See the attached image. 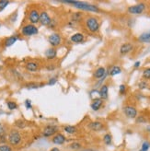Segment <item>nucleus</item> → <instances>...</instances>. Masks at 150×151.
<instances>
[{"mask_svg":"<svg viewBox=\"0 0 150 151\" xmlns=\"http://www.w3.org/2000/svg\"><path fill=\"white\" fill-rule=\"evenodd\" d=\"M63 3L65 4H69L72 6L76 7L78 9L80 10H84V11H90V12H99L100 9L99 7L95 6V5H91L87 2H82V1H63Z\"/></svg>","mask_w":150,"mask_h":151,"instance_id":"nucleus-1","label":"nucleus"},{"mask_svg":"<svg viewBox=\"0 0 150 151\" xmlns=\"http://www.w3.org/2000/svg\"><path fill=\"white\" fill-rule=\"evenodd\" d=\"M6 139H7V142H9V145H10L11 147H18L22 142L21 133L17 129H11L9 132Z\"/></svg>","mask_w":150,"mask_h":151,"instance_id":"nucleus-2","label":"nucleus"},{"mask_svg":"<svg viewBox=\"0 0 150 151\" xmlns=\"http://www.w3.org/2000/svg\"><path fill=\"white\" fill-rule=\"evenodd\" d=\"M85 24L88 29V32H90L92 33H96L99 32L100 29V22L98 19H96L95 17H88L85 20Z\"/></svg>","mask_w":150,"mask_h":151,"instance_id":"nucleus-3","label":"nucleus"},{"mask_svg":"<svg viewBox=\"0 0 150 151\" xmlns=\"http://www.w3.org/2000/svg\"><path fill=\"white\" fill-rule=\"evenodd\" d=\"M20 33L25 37L34 36L39 33V29L36 25H32L29 23V24L22 26V28L20 29Z\"/></svg>","mask_w":150,"mask_h":151,"instance_id":"nucleus-4","label":"nucleus"},{"mask_svg":"<svg viewBox=\"0 0 150 151\" xmlns=\"http://www.w3.org/2000/svg\"><path fill=\"white\" fill-rule=\"evenodd\" d=\"M28 20L29 21V24L32 25L40 23V11L36 9H32L29 10L28 14Z\"/></svg>","mask_w":150,"mask_h":151,"instance_id":"nucleus-5","label":"nucleus"},{"mask_svg":"<svg viewBox=\"0 0 150 151\" xmlns=\"http://www.w3.org/2000/svg\"><path fill=\"white\" fill-rule=\"evenodd\" d=\"M48 42L50 43V45L52 48H55L58 47L60 44L62 42V37L59 33L55 32V33H52L49 38H48Z\"/></svg>","mask_w":150,"mask_h":151,"instance_id":"nucleus-6","label":"nucleus"},{"mask_svg":"<svg viewBox=\"0 0 150 151\" xmlns=\"http://www.w3.org/2000/svg\"><path fill=\"white\" fill-rule=\"evenodd\" d=\"M59 128L56 125H46L42 130V135L44 137H51L58 133Z\"/></svg>","mask_w":150,"mask_h":151,"instance_id":"nucleus-7","label":"nucleus"},{"mask_svg":"<svg viewBox=\"0 0 150 151\" xmlns=\"http://www.w3.org/2000/svg\"><path fill=\"white\" fill-rule=\"evenodd\" d=\"M145 9H146V5L144 3H140L138 5H134V6H129L128 7V12L130 14L138 15V14L143 13Z\"/></svg>","mask_w":150,"mask_h":151,"instance_id":"nucleus-8","label":"nucleus"},{"mask_svg":"<svg viewBox=\"0 0 150 151\" xmlns=\"http://www.w3.org/2000/svg\"><path fill=\"white\" fill-rule=\"evenodd\" d=\"M51 21H52V19L49 16L48 12H46V11L40 12V23L42 25L49 27V25L51 24Z\"/></svg>","mask_w":150,"mask_h":151,"instance_id":"nucleus-9","label":"nucleus"},{"mask_svg":"<svg viewBox=\"0 0 150 151\" xmlns=\"http://www.w3.org/2000/svg\"><path fill=\"white\" fill-rule=\"evenodd\" d=\"M123 112L128 118H136L137 116L136 108L133 107V106H130V105H128V106H125L123 108Z\"/></svg>","mask_w":150,"mask_h":151,"instance_id":"nucleus-10","label":"nucleus"},{"mask_svg":"<svg viewBox=\"0 0 150 151\" xmlns=\"http://www.w3.org/2000/svg\"><path fill=\"white\" fill-rule=\"evenodd\" d=\"M65 140H66V137L63 134L57 133L56 134H55L54 137H52V142L54 143L55 145H63L64 143L65 142Z\"/></svg>","mask_w":150,"mask_h":151,"instance_id":"nucleus-11","label":"nucleus"},{"mask_svg":"<svg viewBox=\"0 0 150 151\" xmlns=\"http://www.w3.org/2000/svg\"><path fill=\"white\" fill-rule=\"evenodd\" d=\"M85 40V36L83 33H80V32H77L73 34L71 37H70V41L75 42V43H80L82 42H84Z\"/></svg>","mask_w":150,"mask_h":151,"instance_id":"nucleus-12","label":"nucleus"},{"mask_svg":"<svg viewBox=\"0 0 150 151\" xmlns=\"http://www.w3.org/2000/svg\"><path fill=\"white\" fill-rule=\"evenodd\" d=\"M44 55H45V57L48 59V60H54L56 58V55H57V51L55 48H49L45 51V52H44Z\"/></svg>","mask_w":150,"mask_h":151,"instance_id":"nucleus-13","label":"nucleus"},{"mask_svg":"<svg viewBox=\"0 0 150 151\" xmlns=\"http://www.w3.org/2000/svg\"><path fill=\"white\" fill-rule=\"evenodd\" d=\"M25 68L29 72H36L39 69V65L34 61H29L25 65Z\"/></svg>","mask_w":150,"mask_h":151,"instance_id":"nucleus-14","label":"nucleus"},{"mask_svg":"<svg viewBox=\"0 0 150 151\" xmlns=\"http://www.w3.org/2000/svg\"><path fill=\"white\" fill-rule=\"evenodd\" d=\"M19 40V37L18 35H12V36H9L6 38V40L4 42V45L6 47H10L14 43H16V42Z\"/></svg>","mask_w":150,"mask_h":151,"instance_id":"nucleus-15","label":"nucleus"},{"mask_svg":"<svg viewBox=\"0 0 150 151\" xmlns=\"http://www.w3.org/2000/svg\"><path fill=\"white\" fill-rule=\"evenodd\" d=\"M88 127L89 129L92 130V131H95V132H98V131H100L103 129V124L100 123V122H98V121H96V122H92L88 124Z\"/></svg>","mask_w":150,"mask_h":151,"instance_id":"nucleus-16","label":"nucleus"},{"mask_svg":"<svg viewBox=\"0 0 150 151\" xmlns=\"http://www.w3.org/2000/svg\"><path fill=\"white\" fill-rule=\"evenodd\" d=\"M133 44L131 42H126V43H123L121 47H120V52H121L122 55H126L130 52L132 50H133Z\"/></svg>","mask_w":150,"mask_h":151,"instance_id":"nucleus-17","label":"nucleus"},{"mask_svg":"<svg viewBox=\"0 0 150 151\" xmlns=\"http://www.w3.org/2000/svg\"><path fill=\"white\" fill-rule=\"evenodd\" d=\"M99 94H100V99L102 101L103 100H107L108 99V94H109V87L107 85H102L100 87Z\"/></svg>","mask_w":150,"mask_h":151,"instance_id":"nucleus-18","label":"nucleus"},{"mask_svg":"<svg viewBox=\"0 0 150 151\" xmlns=\"http://www.w3.org/2000/svg\"><path fill=\"white\" fill-rule=\"evenodd\" d=\"M102 104H103V101L100 99V98H99V99H94L92 101L90 107L93 111H99L100 109V107L102 106Z\"/></svg>","mask_w":150,"mask_h":151,"instance_id":"nucleus-19","label":"nucleus"},{"mask_svg":"<svg viewBox=\"0 0 150 151\" xmlns=\"http://www.w3.org/2000/svg\"><path fill=\"white\" fill-rule=\"evenodd\" d=\"M93 76H94L95 78H102L105 77V76H106V69H105L104 67H102V66L99 67V68L94 72Z\"/></svg>","mask_w":150,"mask_h":151,"instance_id":"nucleus-20","label":"nucleus"},{"mask_svg":"<svg viewBox=\"0 0 150 151\" xmlns=\"http://www.w3.org/2000/svg\"><path fill=\"white\" fill-rule=\"evenodd\" d=\"M138 41L141 42H150V29L146 32H143L139 37Z\"/></svg>","mask_w":150,"mask_h":151,"instance_id":"nucleus-21","label":"nucleus"},{"mask_svg":"<svg viewBox=\"0 0 150 151\" xmlns=\"http://www.w3.org/2000/svg\"><path fill=\"white\" fill-rule=\"evenodd\" d=\"M64 130L66 134H74L78 132L77 127L74 125H66L64 127Z\"/></svg>","mask_w":150,"mask_h":151,"instance_id":"nucleus-22","label":"nucleus"},{"mask_svg":"<svg viewBox=\"0 0 150 151\" xmlns=\"http://www.w3.org/2000/svg\"><path fill=\"white\" fill-rule=\"evenodd\" d=\"M6 138V129L4 126V124H0V143H1V139H5Z\"/></svg>","mask_w":150,"mask_h":151,"instance_id":"nucleus-23","label":"nucleus"},{"mask_svg":"<svg viewBox=\"0 0 150 151\" xmlns=\"http://www.w3.org/2000/svg\"><path fill=\"white\" fill-rule=\"evenodd\" d=\"M121 72H122L121 67L115 65L113 67H111V69L110 70V75L111 76H116V75H119Z\"/></svg>","mask_w":150,"mask_h":151,"instance_id":"nucleus-24","label":"nucleus"},{"mask_svg":"<svg viewBox=\"0 0 150 151\" xmlns=\"http://www.w3.org/2000/svg\"><path fill=\"white\" fill-rule=\"evenodd\" d=\"M103 142H104V144L107 145V146L111 145V142H112V137L110 134H106L103 137Z\"/></svg>","mask_w":150,"mask_h":151,"instance_id":"nucleus-25","label":"nucleus"},{"mask_svg":"<svg viewBox=\"0 0 150 151\" xmlns=\"http://www.w3.org/2000/svg\"><path fill=\"white\" fill-rule=\"evenodd\" d=\"M6 106L9 108V110L13 111L18 108V104L13 101H6Z\"/></svg>","mask_w":150,"mask_h":151,"instance_id":"nucleus-26","label":"nucleus"},{"mask_svg":"<svg viewBox=\"0 0 150 151\" xmlns=\"http://www.w3.org/2000/svg\"><path fill=\"white\" fill-rule=\"evenodd\" d=\"M0 151H13V148L9 144H0Z\"/></svg>","mask_w":150,"mask_h":151,"instance_id":"nucleus-27","label":"nucleus"},{"mask_svg":"<svg viewBox=\"0 0 150 151\" xmlns=\"http://www.w3.org/2000/svg\"><path fill=\"white\" fill-rule=\"evenodd\" d=\"M9 4H10L9 1H6V0H0V12H2Z\"/></svg>","mask_w":150,"mask_h":151,"instance_id":"nucleus-28","label":"nucleus"},{"mask_svg":"<svg viewBox=\"0 0 150 151\" xmlns=\"http://www.w3.org/2000/svg\"><path fill=\"white\" fill-rule=\"evenodd\" d=\"M81 144L80 143H78V142H74V143H72V144L69 146V148H71V149H73V150H78L79 148H81Z\"/></svg>","mask_w":150,"mask_h":151,"instance_id":"nucleus-29","label":"nucleus"},{"mask_svg":"<svg viewBox=\"0 0 150 151\" xmlns=\"http://www.w3.org/2000/svg\"><path fill=\"white\" fill-rule=\"evenodd\" d=\"M15 124H16V126L18 128H20V129H22V128H24L26 127V124L24 121H22V120H18L16 123H15Z\"/></svg>","mask_w":150,"mask_h":151,"instance_id":"nucleus-30","label":"nucleus"},{"mask_svg":"<svg viewBox=\"0 0 150 151\" xmlns=\"http://www.w3.org/2000/svg\"><path fill=\"white\" fill-rule=\"evenodd\" d=\"M81 18H82V13H74L72 19H73V21L78 22L81 19Z\"/></svg>","mask_w":150,"mask_h":151,"instance_id":"nucleus-31","label":"nucleus"},{"mask_svg":"<svg viewBox=\"0 0 150 151\" xmlns=\"http://www.w3.org/2000/svg\"><path fill=\"white\" fill-rule=\"evenodd\" d=\"M143 77L146 79H150V67H148V68H146L143 71Z\"/></svg>","mask_w":150,"mask_h":151,"instance_id":"nucleus-32","label":"nucleus"},{"mask_svg":"<svg viewBox=\"0 0 150 151\" xmlns=\"http://www.w3.org/2000/svg\"><path fill=\"white\" fill-rule=\"evenodd\" d=\"M149 148H150V143H149V142L146 141V142L143 143V144H142V147H141L142 150H144V151H148Z\"/></svg>","mask_w":150,"mask_h":151,"instance_id":"nucleus-33","label":"nucleus"},{"mask_svg":"<svg viewBox=\"0 0 150 151\" xmlns=\"http://www.w3.org/2000/svg\"><path fill=\"white\" fill-rule=\"evenodd\" d=\"M56 82H57V78H56V77H52V78H51L49 79V81H48L47 84H48L49 86H54L55 84H56Z\"/></svg>","mask_w":150,"mask_h":151,"instance_id":"nucleus-34","label":"nucleus"},{"mask_svg":"<svg viewBox=\"0 0 150 151\" xmlns=\"http://www.w3.org/2000/svg\"><path fill=\"white\" fill-rule=\"evenodd\" d=\"M24 104H25V107H26L27 110H29V109L32 108V101L31 100H26Z\"/></svg>","mask_w":150,"mask_h":151,"instance_id":"nucleus-35","label":"nucleus"},{"mask_svg":"<svg viewBox=\"0 0 150 151\" xmlns=\"http://www.w3.org/2000/svg\"><path fill=\"white\" fill-rule=\"evenodd\" d=\"M26 87H27V88H38L40 86L39 85H37V84H34V83H29V84H27L26 85Z\"/></svg>","mask_w":150,"mask_h":151,"instance_id":"nucleus-36","label":"nucleus"},{"mask_svg":"<svg viewBox=\"0 0 150 151\" xmlns=\"http://www.w3.org/2000/svg\"><path fill=\"white\" fill-rule=\"evenodd\" d=\"M125 91H126V86L125 85H121L120 86V88H119V92H120V94H124L125 93Z\"/></svg>","mask_w":150,"mask_h":151,"instance_id":"nucleus-37","label":"nucleus"},{"mask_svg":"<svg viewBox=\"0 0 150 151\" xmlns=\"http://www.w3.org/2000/svg\"><path fill=\"white\" fill-rule=\"evenodd\" d=\"M147 87V84L145 82V81H142V82H140L139 83V88H141V89H144V88H146Z\"/></svg>","mask_w":150,"mask_h":151,"instance_id":"nucleus-38","label":"nucleus"},{"mask_svg":"<svg viewBox=\"0 0 150 151\" xmlns=\"http://www.w3.org/2000/svg\"><path fill=\"white\" fill-rule=\"evenodd\" d=\"M137 122H138V123H145V122H146V120L144 119L143 116H140V117L137 119Z\"/></svg>","mask_w":150,"mask_h":151,"instance_id":"nucleus-39","label":"nucleus"},{"mask_svg":"<svg viewBox=\"0 0 150 151\" xmlns=\"http://www.w3.org/2000/svg\"><path fill=\"white\" fill-rule=\"evenodd\" d=\"M17 17H18V14H17V13H15L13 17L11 16V22H15V21H16Z\"/></svg>","mask_w":150,"mask_h":151,"instance_id":"nucleus-40","label":"nucleus"},{"mask_svg":"<svg viewBox=\"0 0 150 151\" xmlns=\"http://www.w3.org/2000/svg\"><path fill=\"white\" fill-rule=\"evenodd\" d=\"M140 65H141L140 61H137V62H136V63H134L133 66H134V67H136V68H137V67H139V66H140Z\"/></svg>","mask_w":150,"mask_h":151,"instance_id":"nucleus-41","label":"nucleus"},{"mask_svg":"<svg viewBox=\"0 0 150 151\" xmlns=\"http://www.w3.org/2000/svg\"><path fill=\"white\" fill-rule=\"evenodd\" d=\"M50 151H61V150H60L58 147H52Z\"/></svg>","mask_w":150,"mask_h":151,"instance_id":"nucleus-42","label":"nucleus"},{"mask_svg":"<svg viewBox=\"0 0 150 151\" xmlns=\"http://www.w3.org/2000/svg\"><path fill=\"white\" fill-rule=\"evenodd\" d=\"M79 151H96V150L90 149V148H86V149H81V150H79Z\"/></svg>","mask_w":150,"mask_h":151,"instance_id":"nucleus-43","label":"nucleus"},{"mask_svg":"<svg viewBox=\"0 0 150 151\" xmlns=\"http://www.w3.org/2000/svg\"><path fill=\"white\" fill-rule=\"evenodd\" d=\"M147 131H149V132H150V126H148V127H147Z\"/></svg>","mask_w":150,"mask_h":151,"instance_id":"nucleus-44","label":"nucleus"},{"mask_svg":"<svg viewBox=\"0 0 150 151\" xmlns=\"http://www.w3.org/2000/svg\"><path fill=\"white\" fill-rule=\"evenodd\" d=\"M139 151H144V150H142V149H140V150H139Z\"/></svg>","mask_w":150,"mask_h":151,"instance_id":"nucleus-45","label":"nucleus"},{"mask_svg":"<svg viewBox=\"0 0 150 151\" xmlns=\"http://www.w3.org/2000/svg\"><path fill=\"white\" fill-rule=\"evenodd\" d=\"M0 27H1V23H0Z\"/></svg>","mask_w":150,"mask_h":151,"instance_id":"nucleus-46","label":"nucleus"}]
</instances>
